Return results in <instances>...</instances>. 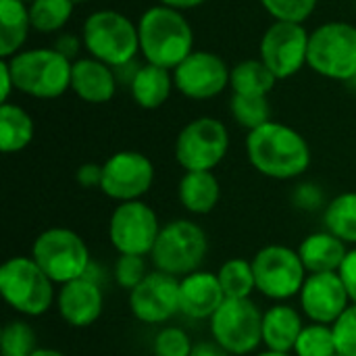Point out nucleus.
<instances>
[{"instance_id": "nucleus-1", "label": "nucleus", "mask_w": 356, "mask_h": 356, "mask_svg": "<svg viewBox=\"0 0 356 356\" xmlns=\"http://www.w3.org/2000/svg\"><path fill=\"white\" fill-rule=\"evenodd\" d=\"M246 156L254 171L277 181L298 179L309 171L313 161L305 136L273 119L248 131Z\"/></svg>"}, {"instance_id": "nucleus-39", "label": "nucleus", "mask_w": 356, "mask_h": 356, "mask_svg": "<svg viewBox=\"0 0 356 356\" xmlns=\"http://www.w3.org/2000/svg\"><path fill=\"white\" fill-rule=\"evenodd\" d=\"M75 181L83 190H100L102 184V165L98 163H83L75 171Z\"/></svg>"}, {"instance_id": "nucleus-23", "label": "nucleus", "mask_w": 356, "mask_h": 356, "mask_svg": "<svg viewBox=\"0 0 356 356\" xmlns=\"http://www.w3.org/2000/svg\"><path fill=\"white\" fill-rule=\"evenodd\" d=\"M175 90L173 71L163 69L159 65L144 63L134 71L129 77V92L134 102L144 111H156L161 108Z\"/></svg>"}, {"instance_id": "nucleus-30", "label": "nucleus", "mask_w": 356, "mask_h": 356, "mask_svg": "<svg viewBox=\"0 0 356 356\" xmlns=\"http://www.w3.org/2000/svg\"><path fill=\"white\" fill-rule=\"evenodd\" d=\"M75 10L73 0H33L29 2L31 27L38 33H56L71 21Z\"/></svg>"}, {"instance_id": "nucleus-28", "label": "nucleus", "mask_w": 356, "mask_h": 356, "mask_svg": "<svg viewBox=\"0 0 356 356\" xmlns=\"http://www.w3.org/2000/svg\"><path fill=\"white\" fill-rule=\"evenodd\" d=\"M323 227L346 246H356V192H342L323 207Z\"/></svg>"}, {"instance_id": "nucleus-12", "label": "nucleus", "mask_w": 356, "mask_h": 356, "mask_svg": "<svg viewBox=\"0 0 356 356\" xmlns=\"http://www.w3.org/2000/svg\"><path fill=\"white\" fill-rule=\"evenodd\" d=\"M161 221L156 211L144 200L119 202L108 217V242L117 254L150 257L159 234Z\"/></svg>"}, {"instance_id": "nucleus-49", "label": "nucleus", "mask_w": 356, "mask_h": 356, "mask_svg": "<svg viewBox=\"0 0 356 356\" xmlns=\"http://www.w3.org/2000/svg\"><path fill=\"white\" fill-rule=\"evenodd\" d=\"M353 83H355V88H356V77H355V79H353Z\"/></svg>"}, {"instance_id": "nucleus-27", "label": "nucleus", "mask_w": 356, "mask_h": 356, "mask_svg": "<svg viewBox=\"0 0 356 356\" xmlns=\"http://www.w3.org/2000/svg\"><path fill=\"white\" fill-rule=\"evenodd\" d=\"M275 83L277 77L267 69V65L261 58H244L232 67V75H229L232 94L269 96Z\"/></svg>"}, {"instance_id": "nucleus-25", "label": "nucleus", "mask_w": 356, "mask_h": 356, "mask_svg": "<svg viewBox=\"0 0 356 356\" xmlns=\"http://www.w3.org/2000/svg\"><path fill=\"white\" fill-rule=\"evenodd\" d=\"M31 29L27 2L0 0V58H10L21 52Z\"/></svg>"}, {"instance_id": "nucleus-11", "label": "nucleus", "mask_w": 356, "mask_h": 356, "mask_svg": "<svg viewBox=\"0 0 356 356\" xmlns=\"http://www.w3.org/2000/svg\"><path fill=\"white\" fill-rule=\"evenodd\" d=\"M257 292L273 302H286L300 294L307 269L298 250L284 244H267L252 259Z\"/></svg>"}, {"instance_id": "nucleus-9", "label": "nucleus", "mask_w": 356, "mask_h": 356, "mask_svg": "<svg viewBox=\"0 0 356 356\" xmlns=\"http://www.w3.org/2000/svg\"><path fill=\"white\" fill-rule=\"evenodd\" d=\"M211 340L229 356H248L263 346V311L252 298H225L209 319Z\"/></svg>"}, {"instance_id": "nucleus-40", "label": "nucleus", "mask_w": 356, "mask_h": 356, "mask_svg": "<svg viewBox=\"0 0 356 356\" xmlns=\"http://www.w3.org/2000/svg\"><path fill=\"white\" fill-rule=\"evenodd\" d=\"M338 273H340V277H342V282L346 286L350 302L356 305V246L348 250V254H346V259H344V263H342Z\"/></svg>"}, {"instance_id": "nucleus-15", "label": "nucleus", "mask_w": 356, "mask_h": 356, "mask_svg": "<svg viewBox=\"0 0 356 356\" xmlns=\"http://www.w3.org/2000/svg\"><path fill=\"white\" fill-rule=\"evenodd\" d=\"M232 67L211 50H194L173 69L175 90L188 100H211L229 88Z\"/></svg>"}, {"instance_id": "nucleus-22", "label": "nucleus", "mask_w": 356, "mask_h": 356, "mask_svg": "<svg viewBox=\"0 0 356 356\" xmlns=\"http://www.w3.org/2000/svg\"><path fill=\"white\" fill-rule=\"evenodd\" d=\"M296 250L307 273H338L350 246H346L340 238L323 229L309 234Z\"/></svg>"}, {"instance_id": "nucleus-47", "label": "nucleus", "mask_w": 356, "mask_h": 356, "mask_svg": "<svg viewBox=\"0 0 356 356\" xmlns=\"http://www.w3.org/2000/svg\"><path fill=\"white\" fill-rule=\"evenodd\" d=\"M75 4H81V2H90V0H73Z\"/></svg>"}, {"instance_id": "nucleus-36", "label": "nucleus", "mask_w": 356, "mask_h": 356, "mask_svg": "<svg viewBox=\"0 0 356 356\" xmlns=\"http://www.w3.org/2000/svg\"><path fill=\"white\" fill-rule=\"evenodd\" d=\"M273 21L305 23L317 8L319 0H259Z\"/></svg>"}, {"instance_id": "nucleus-19", "label": "nucleus", "mask_w": 356, "mask_h": 356, "mask_svg": "<svg viewBox=\"0 0 356 356\" xmlns=\"http://www.w3.org/2000/svg\"><path fill=\"white\" fill-rule=\"evenodd\" d=\"M225 302L217 273L198 269L179 280V315L192 321H209Z\"/></svg>"}, {"instance_id": "nucleus-34", "label": "nucleus", "mask_w": 356, "mask_h": 356, "mask_svg": "<svg viewBox=\"0 0 356 356\" xmlns=\"http://www.w3.org/2000/svg\"><path fill=\"white\" fill-rule=\"evenodd\" d=\"M192 348H194V342L190 334L177 325H163L152 340L154 356H190Z\"/></svg>"}, {"instance_id": "nucleus-29", "label": "nucleus", "mask_w": 356, "mask_h": 356, "mask_svg": "<svg viewBox=\"0 0 356 356\" xmlns=\"http://www.w3.org/2000/svg\"><path fill=\"white\" fill-rule=\"evenodd\" d=\"M225 298H250L257 292L252 261L244 257L227 259L217 271Z\"/></svg>"}, {"instance_id": "nucleus-7", "label": "nucleus", "mask_w": 356, "mask_h": 356, "mask_svg": "<svg viewBox=\"0 0 356 356\" xmlns=\"http://www.w3.org/2000/svg\"><path fill=\"white\" fill-rule=\"evenodd\" d=\"M29 254L56 286L88 275L94 265L86 240L77 232L60 225L38 234Z\"/></svg>"}, {"instance_id": "nucleus-37", "label": "nucleus", "mask_w": 356, "mask_h": 356, "mask_svg": "<svg viewBox=\"0 0 356 356\" xmlns=\"http://www.w3.org/2000/svg\"><path fill=\"white\" fill-rule=\"evenodd\" d=\"M338 355L356 356V305H350L344 315L332 325Z\"/></svg>"}, {"instance_id": "nucleus-42", "label": "nucleus", "mask_w": 356, "mask_h": 356, "mask_svg": "<svg viewBox=\"0 0 356 356\" xmlns=\"http://www.w3.org/2000/svg\"><path fill=\"white\" fill-rule=\"evenodd\" d=\"M0 88H2V102H8L10 100V94L17 92L15 90V81H13V73H10V67L4 58H0Z\"/></svg>"}, {"instance_id": "nucleus-31", "label": "nucleus", "mask_w": 356, "mask_h": 356, "mask_svg": "<svg viewBox=\"0 0 356 356\" xmlns=\"http://www.w3.org/2000/svg\"><path fill=\"white\" fill-rule=\"evenodd\" d=\"M38 348V334L25 317L4 323L0 332V356H31Z\"/></svg>"}, {"instance_id": "nucleus-4", "label": "nucleus", "mask_w": 356, "mask_h": 356, "mask_svg": "<svg viewBox=\"0 0 356 356\" xmlns=\"http://www.w3.org/2000/svg\"><path fill=\"white\" fill-rule=\"evenodd\" d=\"M81 42L88 56H94L113 69H123L129 67L140 52L138 23L121 10L100 8L86 17Z\"/></svg>"}, {"instance_id": "nucleus-13", "label": "nucleus", "mask_w": 356, "mask_h": 356, "mask_svg": "<svg viewBox=\"0 0 356 356\" xmlns=\"http://www.w3.org/2000/svg\"><path fill=\"white\" fill-rule=\"evenodd\" d=\"M309 38L311 31L305 23L294 21H273L261 35L259 58L277 77V81L294 77L309 58Z\"/></svg>"}, {"instance_id": "nucleus-17", "label": "nucleus", "mask_w": 356, "mask_h": 356, "mask_svg": "<svg viewBox=\"0 0 356 356\" xmlns=\"http://www.w3.org/2000/svg\"><path fill=\"white\" fill-rule=\"evenodd\" d=\"M300 313L309 323L334 325L353 305L340 273H309L298 294Z\"/></svg>"}, {"instance_id": "nucleus-10", "label": "nucleus", "mask_w": 356, "mask_h": 356, "mask_svg": "<svg viewBox=\"0 0 356 356\" xmlns=\"http://www.w3.org/2000/svg\"><path fill=\"white\" fill-rule=\"evenodd\" d=\"M229 150V129L221 119L198 117L186 123L173 146L177 165L184 171H215Z\"/></svg>"}, {"instance_id": "nucleus-21", "label": "nucleus", "mask_w": 356, "mask_h": 356, "mask_svg": "<svg viewBox=\"0 0 356 356\" xmlns=\"http://www.w3.org/2000/svg\"><path fill=\"white\" fill-rule=\"evenodd\" d=\"M305 315L300 309L288 302H273L263 311V346L273 353H292L294 344L305 327Z\"/></svg>"}, {"instance_id": "nucleus-50", "label": "nucleus", "mask_w": 356, "mask_h": 356, "mask_svg": "<svg viewBox=\"0 0 356 356\" xmlns=\"http://www.w3.org/2000/svg\"><path fill=\"white\" fill-rule=\"evenodd\" d=\"M336 356H342V355H336Z\"/></svg>"}, {"instance_id": "nucleus-41", "label": "nucleus", "mask_w": 356, "mask_h": 356, "mask_svg": "<svg viewBox=\"0 0 356 356\" xmlns=\"http://www.w3.org/2000/svg\"><path fill=\"white\" fill-rule=\"evenodd\" d=\"M83 46V42H81V35L77 38V35H73V33H60L58 38H56V42H54V50H58L63 56H67L69 60H77L79 56V48Z\"/></svg>"}, {"instance_id": "nucleus-5", "label": "nucleus", "mask_w": 356, "mask_h": 356, "mask_svg": "<svg viewBox=\"0 0 356 356\" xmlns=\"http://www.w3.org/2000/svg\"><path fill=\"white\" fill-rule=\"evenodd\" d=\"M4 60L10 67L15 90L19 94L38 100H54L71 90L73 60L54 48H23Z\"/></svg>"}, {"instance_id": "nucleus-24", "label": "nucleus", "mask_w": 356, "mask_h": 356, "mask_svg": "<svg viewBox=\"0 0 356 356\" xmlns=\"http://www.w3.org/2000/svg\"><path fill=\"white\" fill-rule=\"evenodd\" d=\"M177 200L192 215H209L221 200V184L213 171H186L177 184Z\"/></svg>"}, {"instance_id": "nucleus-14", "label": "nucleus", "mask_w": 356, "mask_h": 356, "mask_svg": "<svg viewBox=\"0 0 356 356\" xmlns=\"http://www.w3.org/2000/svg\"><path fill=\"white\" fill-rule=\"evenodd\" d=\"M154 165L138 150H119L102 163L100 192L119 202L142 200L154 186Z\"/></svg>"}, {"instance_id": "nucleus-18", "label": "nucleus", "mask_w": 356, "mask_h": 356, "mask_svg": "<svg viewBox=\"0 0 356 356\" xmlns=\"http://www.w3.org/2000/svg\"><path fill=\"white\" fill-rule=\"evenodd\" d=\"M56 313L58 317L75 330L94 325L104 311V292L98 280L83 275L69 284L58 286L56 292Z\"/></svg>"}, {"instance_id": "nucleus-32", "label": "nucleus", "mask_w": 356, "mask_h": 356, "mask_svg": "<svg viewBox=\"0 0 356 356\" xmlns=\"http://www.w3.org/2000/svg\"><path fill=\"white\" fill-rule=\"evenodd\" d=\"M232 117L240 127L246 131H252L267 121H271V104L267 96H244V94H232L229 100Z\"/></svg>"}, {"instance_id": "nucleus-3", "label": "nucleus", "mask_w": 356, "mask_h": 356, "mask_svg": "<svg viewBox=\"0 0 356 356\" xmlns=\"http://www.w3.org/2000/svg\"><path fill=\"white\" fill-rule=\"evenodd\" d=\"M58 286L42 271L31 254H17L0 267V294L21 317L35 319L46 315L56 302Z\"/></svg>"}, {"instance_id": "nucleus-8", "label": "nucleus", "mask_w": 356, "mask_h": 356, "mask_svg": "<svg viewBox=\"0 0 356 356\" xmlns=\"http://www.w3.org/2000/svg\"><path fill=\"white\" fill-rule=\"evenodd\" d=\"M307 67L321 77L353 81L356 77V25L327 21L311 31Z\"/></svg>"}, {"instance_id": "nucleus-2", "label": "nucleus", "mask_w": 356, "mask_h": 356, "mask_svg": "<svg viewBox=\"0 0 356 356\" xmlns=\"http://www.w3.org/2000/svg\"><path fill=\"white\" fill-rule=\"evenodd\" d=\"M138 35L144 60L169 71L196 50L194 29L186 15L165 4H154L140 15Z\"/></svg>"}, {"instance_id": "nucleus-35", "label": "nucleus", "mask_w": 356, "mask_h": 356, "mask_svg": "<svg viewBox=\"0 0 356 356\" xmlns=\"http://www.w3.org/2000/svg\"><path fill=\"white\" fill-rule=\"evenodd\" d=\"M148 259L136 257V254H119L113 265V277L119 288L131 292L148 277Z\"/></svg>"}, {"instance_id": "nucleus-38", "label": "nucleus", "mask_w": 356, "mask_h": 356, "mask_svg": "<svg viewBox=\"0 0 356 356\" xmlns=\"http://www.w3.org/2000/svg\"><path fill=\"white\" fill-rule=\"evenodd\" d=\"M292 202L300 211H317V209L325 207L323 204V192L315 184H300L292 194Z\"/></svg>"}, {"instance_id": "nucleus-43", "label": "nucleus", "mask_w": 356, "mask_h": 356, "mask_svg": "<svg viewBox=\"0 0 356 356\" xmlns=\"http://www.w3.org/2000/svg\"><path fill=\"white\" fill-rule=\"evenodd\" d=\"M190 356H229L215 340H204V342H194L192 355Z\"/></svg>"}, {"instance_id": "nucleus-6", "label": "nucleus", "mask_w": 356, "mask_h": 356, "mask_svg": "<svg viewBox=\"0 0 356 356\" xmlns=\"http://www.w3.org/2000/svg\"><path fill=\"white\" fill-rule=\"evenodd\" d=\"M209 254L207 232L192 219H173L161 227L150 252L152 267L177 280L198 271Z\"/></svg>"}, {"instance_id": "nucleus-45", "label": "nucleus", "mask_w": 356, "mask_h": 356, "mask_svg": "<svg viewBox=\"0 0 356 356\" xmlns=\"http://www.w3.org/2000/svg\"><path fill=\"white\" fill-rule=\"evenodd\" d=\"M31 356H67L65 353L56 350V348H38Z\"/></svg>"}, {"instance_id": "nucleus-33", "label": "nucleus", "mask_w": 356, "mask_h": 356, "mask_svg": "<svg viewBox=\"0 0 356 356\" xmlns=\"http://www.w3.org/2000/svg\"><path fill=\"white\" fill-rule=\"evenodd\" d=\"M294 356H336V338L332 325L307 323L294 344Z\"/></svg>"}, {"instance_id": "nucleus-20", "label": "nucleus", "mask_w": 356, "mask_h": 356, "mask_svg": "<svg viewBox=\"0 0 356 356\" xmlns=\"http://www.w3.org/2000/svg\"><path fill=\"white\" fill-rule=\"evenodd\" d=\"M117 69L94 58L79 56L71 67V92L88 104H106L117 94Z\"/></svg>"}, {"instance_id": "nucleus-46", "label": "nucleus", "mask_w": 356, "mask_h": 356, "mask_svg": "<svg viewBox=\"0 0 356 356\" xmlns=\"http://www.w3.org/2000/svg\"><path fill=\"white\" fill-rule=\"evenodd\" d=\"M254 356H294L292 353H273V350H263V353H259V355Z\"/></svg>"}, {"instance_id": "nucleus-44", "label": "nucleus", "mask_w": 356, "mask_h": 356, "mask_svg": "<svg viewBox=\"0 0 356 356\" xmlns=\"http://www.w3.org/2000/svg\"><path fill=\"white\" fill-rule=\"evenodd\" d=\"M207 0H159V4H165L169 8H175V10H190V8H196V6H202Z\"/></svg>"}, {"instance_id": "nucleus-16", "label": "nucleus", "mask_w": 356, "mask_h": 356, "mask_svg": "<svg viewBox=\"0 0 356 356\" xmlns=\"http://www.w3.org/2000/svg\"><path fill=\"white\" fill-rule=\"evenodd\" d=\"M129 311L144 325H165L179 315V280L152 269L148 277L129 292Z\"/></svg>"}, {"instance_id": "nucleus-48", "label": "nucleus", "mask_w": 356, "mask_h": 356, "mask_svg": "<svg viewBox=\"0 0 356 356\" xmlns=\"http://www.w3.org/2000/svg\"><path fill=\"white\" fill-rule=\"evenodd\" d=\"M23 2H27V4H29V2H33V0H23Z\"/></svg>"}, {"instance_id": "nucleus-26", "label": "nucleus", "mask_w": 356, "mask_h": 356, "mask_svg": "<svg viewBox=\"0 0 356 356\" xmlns=\"http://www.w3.org/2000/svg\"><path fill=\"white\" fill-rule=\"evenodd\" d=\"M35 136V123L31 115L17 102L0 104V150L4 154H17L25 150Z\"/></svg>"}]
</instances>
